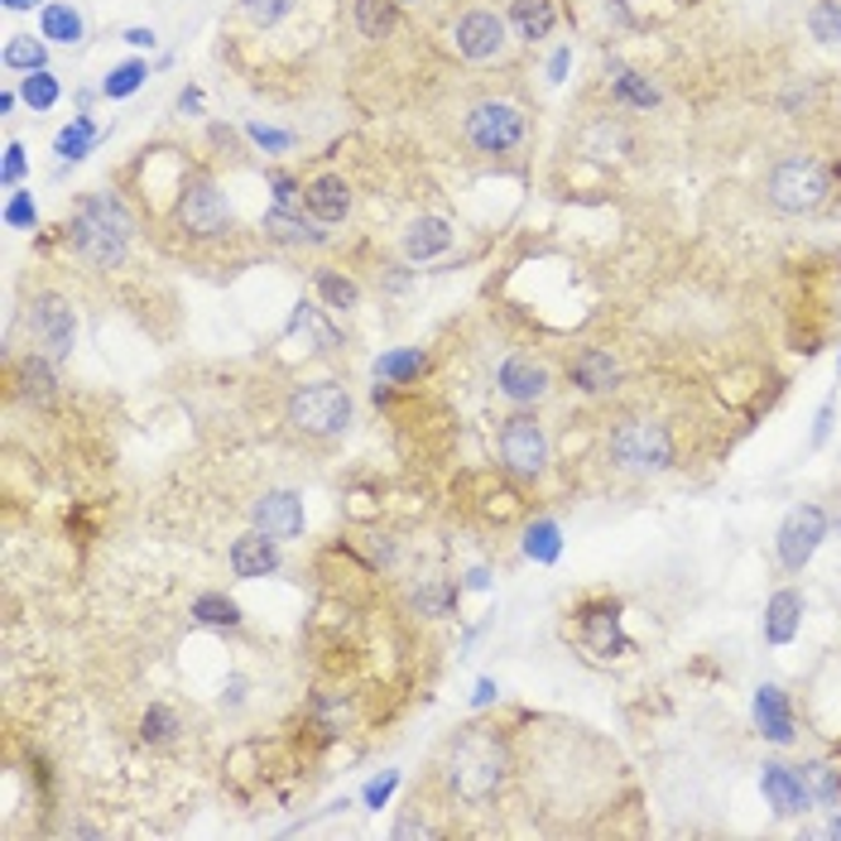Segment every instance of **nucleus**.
<instances>
[{"instance_id":"obj_2","label":"nucleus","mask_w":841,"mask_h":841,"mask_svg":"<svg viewBox=\"0 0 841 841\" xmlns=\"http://www.w3.org/2000/svg\"><path fill=\"white\" fill-rule=\"evenodd\" d=\"M510 779V751L491 727H467L452 741L448 765H443V784L457 804H485V798L501 794V784Z\"/></svg>"},{"instance_id":"obj_22","label":"nucleus","mask_w":841,"mask_h":841,"mask_svg":"<svg viewBox=\"0 0 841 841\" xmlns=\"http://www.w3.org/2000/svg\"><path fill=\"white\" fill-rule=\"evenodd\" d=\"M798 625H804V591L779 587L765 607V640L769 645H788L798 635Z\"/></svg>"},{"instance_id":"obj_9","label":"nucleus","mask_w":841,"mask_h":841,"mask_svg":"<svg viewBox=\"0 0 841 841\" xmlns=\"http://www.w3.org/2000/svg\"><path fill=\"white\" fill-rule=\"evenodd\" d=\"M827 534H832L827 510L822 505H798V510H788L784 524H779V534H774V554H779V563H784L788 572H804Z\"/></svg>"},{"instance_id":"obj_6","label":"nucleus","mask_w":841,"mask_h":841,"mask_svg":"<svg viewBox=\"0 0 841 841\" xmlns=\"http://www.w3.org/2000/svg\"><path fill=\"white\" fill-rule=\"evenodd\" d=\"M524 130H529V121H524V111L515 107V101H477V107L467 111L462 121V135L477 154H485V160H495V154H510L515 144L524 140Z\"/></svg>"},{"instance_id":"obj_42","label":"nucleus","mask_w":841,"mask_h":841,"mask_svg":"<svg viewBox=\"0 0 841 841\" xmlns=\"http://www.w3.org/2000/svg\"><path fill=\"white\" fill-rule=\"evenodd\" d=\"M6 227H10V231H34V227H39L34 193H10V203H6Z\"/></svg>"},{"instance_id":"obj_16","label":"nucleus","mask_w":841,"mask_h":841,"mask_svg":"<svg viewBox=\"0 0 841 841\" xmlns=\"http://www.w3.org/2000/svg\"><path fill=\"white\" fill-rule=\"evenodd\" d=\"M304 207L308 217H318L323 227H337V221H347L351 212V183L341 174H318L304 183Z\"/></svg>"},{"instance_id":"obj_37","label":"nucleus","mask_w":841,"mask_h":841,"mask_svg":"<svg viewBox=\"0 0 841 841\" xmlns=\"http://www.w3.org/2000/svg\"><path fill=\"white\" fill-rule=\"evenodd\" d=\"M457 601H462V587H452V582H424L414 591V611L433 615V621H438V615H452Z\"/></svg>"},{"instance_id":"obj_25","label":"nucleus","mask_w":841,"mask_h":841,"mask_svg":"<svg viewBox=\"0 0 841 841\" xmlns=\"http://www.w3.org/2000/svg\"><path fill=\"white\" fill-rule=\"evenodd\" d=\"M39 34L48 39V44H83L87 24L83 15H77V6H68V0H48L44 10H39Z\"/></svg>"},{"instance_id":"obj_41","label":"nucleus","mask_w":841,"mask_h":841,"mask_svg":"<svg viewBox=\"0 0 841 841\" xmlns=\"http://www.w3.org/2000/svg\"><path fill=\"white\" fill-rule=\"evenodd\" d=\"M245 135H251L255 150L265 154H288L294 150V130H280V125H265V121H251L245 125Z\"/></svg>"},{"instance_id":"obj_33","label":"nucleus","mask_w":841,"mask_h":841,"mask_svg":"<svg viewBox=\"0 0 841 841\" xmlns=\"http://www.w3.org/2000/svg\"><path fill=\"white\" fill-rule=\"evenodd\" d=\"M58 97H63V87H58V77L48 73V68H39V73H24L20 77V101L30 111H54L58 107Z\"/></svg>"},{"instance_id":"obj_40","label":"nucleus","mask_w":841,"mask_h":841,"mask_svg":"<svg viewBox=\"0 0 841 841\" xmlns=\"http://www.w3.org/2000/svg\"><path fill=\"white\" fill-rule=\"evenodd\" d=\"M298 0H241V15L255 24V30H274Z\"/></svg>"},{"instance_id":"obj_55","label":"nucleus","mask_w":841,"mask_h":841,"mask_svg":"<svg viewBox=\"0 0 841 841\" xmlns=\"http://www.w3.org/2000/svg\"><path fill=\"white\" fill-rule=\"evenodd\" d=\"M0 6H6V10H34L39 0H0Z\"/></svg>"},{"instance_id":"obj_27","label":"nucleus","mask_w":841,"mask_h":841,"mask_svg":"<svg viewBox=\"0 0 841 841\" xmlns=\"http://www.w3.org/2000/svg\"><path fill=\"white\" fill-rule=\"evenodd\" d=\"M424 371H428L424 347H400V351H385V357L375 361V380H385V385H409V380H418Z\"/></svg>"},{"instance_id":"obj_18","label":"nucleus","mask_w":841,"mask_h":841,"mask_svg":"<svg viewBox=\"0 0 841 841\" xmlns=\"http://www.w3.org/2000/svg\"><path fill=\"white\" fill-rule=\"evenodd\" d=\"M568 375H572V385L582 394H611L615 385H621V361H615L611 351H601V347H582L568 361Z\"/></svg>"},{"instance_id":"obj_51","label":"nucleus","mask_w":841,"mask_h":841,"mask_svg":"<svg viewBox=\"0 0 841 841\" xmlns=\"http://www.w3.org/2000/svg\"><path fill=\"white\" fill-rule=\"evenodd\" d=\"M485 587H491V572H485V568H471L467 582H462V591H485Z\"/></svg>"},{"instance_id":"obj_30","label":"nucleus","mask_w":841,"mask_h":841,"mask_svg":"<svg viewBox=\"0 0 841 841\" xmlns=\"http://www.w3.org/2000/svg\"><path fill=\"white\" fill-rule=\"evenodd\" d=\"M524 558H534V563H558L563 558L558 520H534L529 529H524Z\"/></svg>"},{"instance_id":"obj_53","label":"nucleus","mask_w":841,"mask_h":841,"mask_svg":"<svg viewBox=\"0 0 841 841\" xmlns=\"http://www.w3.org/2000/svg\"><path fill=\"white\" fill-rule=\"evenodd\" d=\"M15 101H20V91H0V116L15 111Z\"/></svg>"},{"instance_id":"obj_54","label":"nucleus","mask_w":841,"mask_h":841,"mask_svg":"<svg viewBox=\"0 0 841 841\" xmlns=\"http://www.w3.org/2000/svg\"><path fill=\"white\" fill-rule=\"evenodd\" d=\"M827 837H841V808H832V818H827Z\"/></svg>"},{"instance_id":"obj_31","label":"nucleus","mask_w":841,"mask_h":841,"mask_svg":"<svg viewBox=\"0 0 841 841\" xmlns=\"http://www.w3.org/2000/svg\"><path fill=\"white\" fill-rule=\"evenodd\" d=\"M400 20V0H357V30L365 39H390Z\"/></svg>"},{"instance_id":"obj_29","label":"nucleus","mask_w":841,"mask_h":841,"mask_svg":"<svg viewBox=\"0 0 841 841\" xmlns=\"http://www.w3.org/2000/svg\"><path fill=\"white\" fill-rule=\"evenodd\" d=\"M101 140V130H97V121L91 116H77L73 125H63L58 130V140H54V154L63 164H77V160H87L91 154V144Z\"/></svg>"},{"instance_id":"obj_14","label":"nucleus","mask_w":841,"mask_h":841,"mask_svg":"<svg viewBox=\"0 0 841 841\" xmlns=\"http://www.w3.org/2000/svg\"><path fill=\"white\" fill-rule=\"evenodd\" d=\"M495 385H501V394L510 404H520V409H534L538 400H548V390H554V375H548L544 361L534 357H505L501 371H495Z\"/></svg>"},{"instance_id":"obj_15","label":"nucleus","mask_w":841,"mask_h":841,"mask_svg":"<svg viewBox=\"0 0 841 841\" xmlns=\"http://www.w3.org/2000/svg\"><path fill=\"white\" fill-rule=\"evenodd\" d=\"M251 520L260 534L280 538V544H288V538L304 534V501H298L294 491H265L260 501L251 505Z\"/></svg>"},{"instance_id":"obj_10","label":"nucleus","mask_w":841,"mask_h":841,"mask_svg":"<svg viewBox=\"0 0 841 841\" xmlns=\"http://www.w3.org/2000/svg\"><path fill=\"white\" fill-rule=\"evenodd\" d=\"M24 323H30V337L39 341V351L54 361H68L77 347V318L73 304L58 294H34L30 308H24Z\"/></svg>"},{"instance_id":"obj_5","label":"nucleus","mask_w":841,"mask_h":841,"mask_svg":"<svg viewBox=\"0 0 841 841\" xmlns=\"http://www.w3.org/2000/svg\"><path fill=\"white\" fill-rule=\"evenodd\" d=\"M351 394L347 385H337V380H313V385H298L294 394H288V428L304 433V438H341V433L351 428Z\"/></svg>"},{"instance_id":"obj_24","label":"nucleus","mask_w":841,"mask_h":841,"mask_svg":"<svg viewBox=\"0 0 841 841\" xmlns=\"http://www.w3.org/2000/svg\"><path fill=\"white\" fill-rule=\"evenodd\" d=\"M54 357H44V351H30L20 365H15V394L30 404H44L54 400Z\"/></svg>"},{"instance_id":"obj_36","label":"nucleus","mask_w":841,"mask_h":841,"mask_svg":"<svg viewBox=\"0 0 841 841\" xmlns=\"http://www.w3.org/2000/svg\"><path fill=\"white\" fill-rule=\"evenodd\" d=\"M804 784L812 788V804H822L827 812L841 808V774H837L832 765H822V760L804 765Z\"/></svg>"},{"instance_id":"obj_43","label":"nucleus","mask_w":841,"mask_h":841,"mask_svg":"<svg viewBox=\"0 0 841 841\" xmlns=\"http://www.w3.org/2000/svg\"><path fill=\"white\" fill-rule=\"evenodd\" d=\"M394 788H400V769H385V774H380V779H371V784H365V794H361V804L365 808H385L390 804V794H394Z\"/></svg>"},{"instance_id":"obj_11","label":"nucleus","mask_w":841,"mask_h":841,"mask_svg":"<svg viewBox=\"0 0 841 841\" xmlns=\"http://www.w3.org/2000/svg\"><path fill=\"white\" fill-rule=\"evenodd\" d=\"M577 645L601 664L625 659L630 635L621 630V601H587V607H577Z\"/></svg>"},{"instance_id":"obj_32","label":"nucleus","mask_w":841,"mask_h":841,"mask_svg":"<svg viewBox=\"0 0 841 841\" xmlns=\"http://www.w3.org/2000/svg\"><path fill=\"white\" fill-rule=\"evenodd\" d=\"M193 621L217 625V630H236L241 625V607H236L231 597H221V591H203V597L193 601Z\"/></svg>"},{"instance_id":"obj_38","label":"nucleus","mask_w":841,"mask_h":841,"mask_svg":"<svg viewBox=\"0 0 841 841\" xmlns=\"http://www.w3.org/2000/svg\"><path fill=\"white\" fill-rule=\"evenodd\" d=\"M178 731H183V721H178L174 707H164V702H154L150 712L140 717V741H150V745H168Z\"/></svg>"},{"instance_id":"obj_48","label":"nucleus","mask_w":841,"mask_h":841,"mask_svg":"<svg viewBox=\"0 0 841 841\" xmlns=\"http://www.w3.org/2000/svg\"><path fill=\"white\" fill-rule=\"evenodd\" d=\"M394 837H433V827L424 818H404L400 827H394Z\"/></svg>"},{"instance_id":"obj_3","label":"nucleus","mask_w":841,"mask_h":841,"mask_svg":"<svg viewBox=\"0 0 841 841\" xmlns=\"http://www.w3.org/2000/svg\"><path fill=\"white\" fill-rule=\"evenodd\" d=\"M607 452L615 471H625V477H664L678 462L674 433L659 418H621L607 438Z\"/></svg>"},{"instance_id":"obj_13","label":"nucleus","mask_w":841,"mask_h":841,"mask_svg":"<svg viewBox=\"0 0 841 841\" xmlns=\"http://www.w3.org/2000/svg\"><path fill=\"white\" fill-rule=\"evenodd\" d=\"M760 794L774 808V818H804V812H812V788L804 784V769L779 765V760H769L760 769Z\"/></svg>"},{"instance_id":"obj_21","label":"nucleus","mask_w":841,"mask_h":841,"mask_svg":"<svg viewBox=\"0 0 841 841\" xmlns=\"http://www.w3.org/2000/svg\"><path fill=\"white\" fill-rule=\"evenodd\" d=\"M443 251H452V221L448 217H418V221H409V231H404V255H409L414 265L438 260Z\"/></svg>"},{"instance_id":"obj_47","label":"nucleus","mask_w":841,"mask_h":841,"mask_svg":"<svg viewBox=\"0 0 841 841\" xmlns=\"http://www.w3.org/2000/svg\"><path fill=\"white\" fill-rule=\"evenodd\" d=\"M178 111H183V116H197V111H203V91H197V87H183V91H178Z\"/></svg>"},{"instance_id":"obj_12","label":"nucleus","mask_w":841,"mask_h":841,"mask_svg":"<svg viewBox=\"0 0 841 841\" xmlns=\"http://www.w3.org/2000/svg\"><path fill=\"white\" fill-rule=\"evenodd\" d=\"M452 44L467 63H495L510 48V20L495 15V10H467L452 24Z\"/></svg>"},{"instance_id":"obj_45","label":"nucleus","mask_w":841,"mask_h":841,"mask_svg":"<svg viewBox=\"0 0 841 841\" xmlns=\"http://www.w3.org/2000/svg\"><path fill=\"white\" fill-rule=\"evenodd\" d=\"M270 188H274V207H294V197L304 193L288 174H270Z\"/></svg>"},{"instance_id":"obj_35","label":"nucleus","mask_w":841,"mask_h":841,"mask_svg":"<svg viewBox=\"0 0 841 841\" xmlns=\"http://www.w3.org/2000/svg\"><path fill=\"white\" fill-rule=\"evenodd\" d=\"M318 294H323V304L332 308V313L361 308V288H357V280H347V274H337V270H318Z\"/></svg>"},{"instance_id":"obj_7","label":"nucleus","mask_w":841,"mask_h":841,"mask_svg":"<svg viewBox=\"0 0 841 841\" xmlns=\"http://www.w3.org/2000/svg\"><path fill=\"white\" fill-rule=\"evenodd\" d=\"M495 448H501V467L520 481H538L548 471V433L538 424V414H529V409L505 418Z\"/></svg>"},{"instance_id":"obj_28","label":"nucleus","mask_w":841,"mask_h":841,"mask_svg":"<svg viewBox=\"0 0 841 841\" xmlns=\"http://www.w3.org/2000/svg\"><path fill=\"white\" fill-rule=\"evenodd\" d=\"M0 63H6L10 73H39L48 68V39L44 34H10L6 48H0Z\"/></svg>"},{"instance_id":"obj_39","label":"nucleus","mask_w":841,"mask_h":841,"mask_svg":"<svg viewBox=\"0 0 841 841\" xmlns=\"http://www.w3.org/2000/svg\"><path fill=\"white\" fill-rule=\"evenodd\" d=\"M808 34L818 39V44H841V0H812L808 10Z\"/></svg>"},{"instance_id":"obj_20","label":"nucleus","mask_w":841,"mask_h":841,"mask_svg":"<svg viewBox=\"0 0 841 841\" xmlns=\"http://www.w3.org/2000/svg\"><path fill=\"white\" fill-rule=\"evenodd\" d=\"M558 30V6L554 0H510V34L520 44H544Z\"/></svg>"},{"instance_id":"obj_4","label":"nucleus","mask_w":841,"mask_h":841,"mask_svg":"<svg viewBox=\"0 0 841 841\" xmlns=\"http://www.w3.org/2000/svg\"><path fill=\"white\" fill-rule=\"evenodd\" d=\"M832 193V174L818 154H784L779 164L769 168L765 178V197L774 212H788V217H804V212H818Z\"/></svg>"},{"instance_id":"obj_23","label":"nucleus","mask_w":841,"mask_h":841,"mask_svg":"<svg viewBox=\"0 0 841 841\" xmlns=\"http://www.w3.org/2000/svg\"><path fill=\"white\" fill-rule=\"evenodd\" d=\"M265 236H274V241H284V245H323L327 241L323 221L294 212V207H274L265 217Z\"/></svg>"},{"instance_id":"obj_8","label":"nucleus","mask_w":841,"mask_h":841,"mask_svg":"<svg viewBox=\"0 0 841 841\" xmlns=\"http://www.w3.org/2000/svg\"><path fill=\"white\" fill-rule=\"evenodd\" d=\"M178 227L197 236V241H212V236L231 231V203L207 174H193L178 193Z\"/></svg>"},{"instance_id":"obj_26","label":"nucleus","mask_w":841,"mask_h":841,"mask_svg":"<svg viewBox=\"0 0 841 841\" xmlns=\"http://www.w3.org/2000/svg\"><path fill=\"white\" fill-rule=\"evenodd\" d=\"M611 97L621 101V107H635V111L659 107V87H654L645 73L625 68V63H611Z\"/></svg>"},{"instance_id":"obj_17","label":"nucleus","mask_w":841,"mask_h":841,"mask_svg":"<svg viewBox=\"0 0 841 841\" xmlns=\"http://www.w3.org/2000/svg\"><path fill=\"white\" fill-rule=\"evenodd\" d=\"M227 558H231V572L241 577V582H255V577H270L274 568H280V538L251 529V534L236 538Z\"/></svg>"},{"instance_id":"obj_34","label":"nucleus","mask_w":841,"mask_h":841,"mask_svg":"<svg viewBox=\"0 0 841 841\" xmlns=\"http://www.w3.org/2000/svg\"><path fill=\"white\" fill-rule=\"evenodd\" d=\"M144 77H150V63H144V58H125V63H116V68L107 73V83H101V97H111V101L135 97V91L144 87Z\"/></svg>"},{"instance_id":"obj_49","label":"nucleus","mask_w":841,"mask_h":841,"mask_svg":"<svg viewBox=\"0 0 841 841\" xmlns=\"http://www.w3.org/2000/svg\"><path fill=\"white\" fill-rule=\"evenodd\" d=\"M495 692H501V688H495L491 678H481V682H477V692H471V707H491V702H495Z\"/></svg>"},{"instance_id":"obj_50","label":"nucleus","mask_w":841,"mask_h":841,"mask_svg":"<svg viewBox=\"0 0 841 841\" xmlns=\"http://www.w3.org/2000/svg\"><path fill=\"white\" fill-rule=\"evenodd\" d=\"M121 39H125L130 48H154V44H160V39H154V30H125Z\"/></svg>"},{"instance_id":"obj_46","label":"nucleus","mask_w":841,"mask_h":841,"mask_svg":"<svg viewBox=\"0 0 841 841\" xmlns=\"http://www.w3.org/2000/svg\"><path fill=\"white\" fill-rule=\"evenodd\" d=\"M827 433H832V400H827L822 409H818V424H812V448H822Z\"/></svg>"},{"instance_id":"obj_52","label":"nucleus","mask_w":841,"mask_h":841,"mask_svg":"<svg viewBox=\"0 0 841 841\" xmlns=\"http://www.w3.org/2000/svg\"><path fill=\"white\" fill-rule=\"evenodd\" d=\"M568 58H572V54H568V48H558V54H554V58H548V77H554V83H558V77H563V73H568Z\"/></svg>"},{"instance_id":"obj_44","label":"nucleus","mask_w":841,"mask_h":841,"mask_svg":"<svg viewBox=\"0 0 841 841\" xmlns=\"http://www.w3.org/2000/svg\"><path fill=\"white\" fill-rule=\"evenodd\" d=\"M24 144H6V164H0V178H6V188H15V183L24 178Z\"/></svg>"},{"instance_id":"obj_56","label":"nucleus","mask_w":841,"mask_h":841,"mask_svg":"<svg viewBox=\"0 0 841 841\" xmlns=\"http://www.w3.org/2000/svg\"><path fill=\"white\" fill-rule=\"evenodd\" d=\"M400 6H418V0H400Z\"/></svg>"},{"instance_id":"obj_19","label":"nucleus","mask_w":841,"mask_h":841,"mask_svg":"<svg viewBox=\"0 0 841 841\" xmlns=\"http://www.w3.org/2000/svg\"><path fill=\"white\" fill-rule=\"evenodd\" d=\"M755 727L774 745H794V707H788L784 688H774V682L755 688Z\"/></svg>"},{"instance_id":"obj_1","label":"nucleus","mask_w":841,"mask_h":841,"mask_svg":"<svg viewBox=\"0 0 841 841\" xmlns=\"http://www.w3.org/2000/svg\"><path fill=\"white\" fill-rule=\"evenodd\" d=\"M63 236H68L73 255L87 260L91 270H116L130 251V236H135V217H130V207L121 203L116 193H83L68 217V227H63Z\"/></svg>"}]
</instances>
